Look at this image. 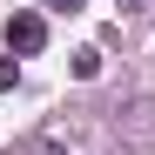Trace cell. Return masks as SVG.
I'll return each mask as SVG.
<instances>
[{
	"label": "cell",
	"mask_w": 155,
	"mask_h": 155,
	"mask_svg": "<svg viewBox=\"0 0 155 155\" xmlns=\"http://www.w3.org/2000/svg\"><path fill=\"white\" fill-rule=\"evenodd\" d=\"M7 47H14V54H41V47H47V20L20 7V14L7 20Z\"/></svg>",
	"instance_id": "6da1fadb"
},
{
	"label": "cell",
	"mask_w": 155,
	"mask_h": 155,
	"mask_svg": "<svg viewBox=\"0 0 155 155\" xmlns=\"http://www.w3.org/2000/svg\"><path fill=\"white\" fill-rule=\"evenodd\" d=\"M74 74H81V81H94V74H101V54H94V47H81V54H74Z\"/></svg>",
	"instance_id": "7a4b0ae2"
},
{
	"label": "cell",
	"mask_w": 155,
	"mask_h": 155,
	"mask_svg": "<svg viewBox=\"0 0 155 155\" xmlns=\"http://www.w3.org/2000/svg\"><path fill=\"white\" fill-rule=\"evenodd\" d=\"M41 7H47V14H81L88 0H41Z\"/></svg>",
	"instance_id": "3957f363"
},
{
	"label": "cell",
	"mask_w": 155,
	"mask_h": 155,
	"mask_svg": "<svg viewBox=\"0 0 155 155\" xmlns=\"http://www.w3.org/2000/svg\"><path fill=\"white\" fill-rule=\"evenodd\" d=\"M20 81V61H0V88H14Z\"/></svg>",
	"instance_id": "277c9868"
},
{
	"label": "cell",
	"mask_w": 155,
	"mask_h": 155,
	"mask_svg": "<svg viewBox=\"0 0 155 155\" xmlns=\"http://www.w3.org/2000/svg\"><path fill=\"white\" fill-rule=\"evenodd\" d=\"M27 155H68L61 142H27Z\"/></svg>",
	"instance_id": "5b68a950"
}]
</instances>
